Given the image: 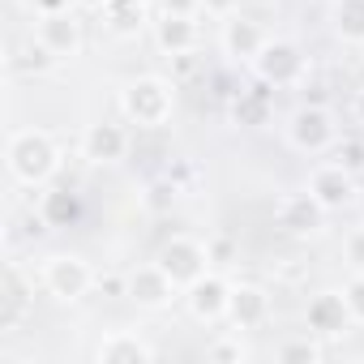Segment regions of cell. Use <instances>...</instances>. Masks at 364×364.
Returning a JSON list of instances; mask_svg holds the SVG:
<instances>
[{
    "mask_svg": "<svg viewBox=\"0 0 364 364\" xmlns=\"http://www.w3.org/2000/svg\"><path fill=\"white\" fill-rule=\"evenodd\" d=\"M5 163H9V176L18 180V185L43 189L48 180L60 171V146L43 129H18V133H9Z\"/></svg>",
    "mask_w": 364,
    "mask_h": 364,
    "instance_id": "obj_1",
    "label": "cell"
},
{
    "mask_svg": "<svg viewBox=\"0 0 364 364\" xmlns=\"http://www.w3.org/2000/svg\"><path fill=\"white\" fill-rule=\"evenodd\" d=\"M176 112V82L167 77H154V73H141L133 82H124L120 90V116L124 124H137V129H163Z\"/></svg>",
    "mask_w": 364,
    "mask_h": 364,
    "instance_id": "obj_2",
    "label": "cell"
},
{
    "mask_svg": "<svg viewBox=\"0 0 364 364\" xmlns=\"http://www.w3.org/2000/svg\"><path fill=\"white\" fill-rule=\"evenodd\" d=\"M39 283H43V291H48L52 300L77 304V300L99 283V274H95V266H90L82 253H48L43 266H39Z\"/></svg>",
    "mask_w": 364,
    "mask_h": 364,
    "instance_id": "obj_3",
    "label": "cell"
},
{
    "mask_svg": "<svg viewBox=\"0 0 364 364\" xmlns=\"http://www.w3.org/2000/svg\"><path fill=\"white\" fill-rule=\"evenodd\" d=\"M253 73L262 86H274V90H287V86H300L309 77V56L296 39H266V48L253 56Z\"/></svg>",
    "mask_w": 364,
    "mask_h": 364,
    "instance_id": "obj_4",
    "label": "cell"
},
{
    "mask_svg": "<svg viewBox=\"0 0 364 364\" xmlns=\"http://www.w3.org/2000/svg\"><path fill=\"white\" fill-rule=\"evenodd\" d=\"M287 146L300 154H326L338 146V124L330 116V107L321 103H304L287 116Z\"/></svg>",
    "mask_w": 364,
    "mask_h": 364,
    "instance_id": "obj_5",
    "label": "cell"
},
{
    "mask_svg": "<svg viewBox=\"0 0 364 364\" xmlns=\"http://www.w3.org/2000/svg\"><path fill=\"white\" fill-rule=\"evenodd\" d=\"M154 262L171 274V283H176L180 291H185L189 283H198L202 274H210V266H215L210 245H202L198 236H171V240H163Z\"/></svg>",
    "mask_w": 364,
    "mask_h": 364,
    "instance_id": "obj_6",
    "label": "cell"
},
{
    "mask_svg": "<svg viewBox=\"0 0 364 364\" xmlns=\"http://www.w3.org/2000/svg\"><path fill=\"white\" fill-rule=\"evenodd\" d=\"M330 215L334 210H347V206H355V176H351V167L343 163V159H330V163H317L313 171H309V185H304Z\"/></svg>",
    "mask_w": 364,
    "mask_h": 364,
    "instance_id": "obj_7",
    "label": "cell"
},
{
    "mask_svg": "<svg viewBox=\"0 0 364 364\" xmlns=\"http://www.w3.org/2000/svg\"><path fill=\"white\" fill-rule=\"evenodd\" d=\"M185 309H189V317L193 321H202V326H219V321H228V304H232V283L223 279V274H202L198 283H189L185 287Z\"/></svg>",
    "mask_w": 364,
    "mask_h": 364,
    "instance_id": "obj_8",
    "label": "cell"
},
{
    "mask_svg": "<svg viewBox=\"0 0 364 364\" xmlns=\"http://www.w3.org/2000/svg\"><path fill=\"white\" fill-rule=\"evenodd\" d=\"M124 296H129L137 309L159 313V309H167V304L180 296V287L171 283V274H167L159 262H146V266L129 270V279H124Z\"/></svg>",
    "mask_w": 364,
    "mask_h": 364,
    "instance_id": "obj_9",
    "label": "cell"
},
{
    "mask_svg": "<svg viewBox=\"0 0 364 364\" xmlns=\"http://www.w3.org/2000/svg\"><path fill=\"white\" fill-rule=\"evenodd\" d=\"M129 146H133V133L120 120H95L82 133V159H90L95 167H112L129 159Z\"/></svg>",
    "mask_w": 364,
    "mask_h": 364,
    "instance_id": "obj_10",
    "label": "cell"
},
{
    "mask_svg": "<svg viewBox=\"0 0 364 364\" xmlns=\"http://www.w3.org/2000/svg\"><path fill=\"white\" fill-rule=\"evenodd\" d=\"M35 39L56 56V60H73L82 52V22L73 9H60V14H39L35 22Z\"/></svg>",
    "mask_w": 364,
    "mask_h": 364,
    "instance_id": "obj_11",
    "label": "cell"
},
{
    "mask_svg": "<svg viewBox=\"0 0 364 364\" xmlns=\"http://www.w3.org/2000/svg\"><path fill=\"white\" fill-rule=\"evenodd\" d=\"M202 14H159L154 22V48L163 56H193L198 43H202V26H198Z\"/></svg>",
    "mask_w": 364,
    "mask_h": 364,
    "instance_id": "obj_12",
    "label": "cell"
},
{
    "mask_svg": "<svg viewBox=\"0 0 364 364\" xmlns=\"http://www.w3.org/2000/svg\"><path fill=\"white\" fill-rule=\"evenodd\" d=\"M266 39H270L266 26L253 22V18H245V14H232V18L219 22V48H223L228 60H245V65H253V56L266 48Z\"/></svg>",
    "mask_w": 364,
    "mask_h": 364,
    "instance_id": "obj_13",
    "label": "cell"
},
{
    "mask_svg": "<svg viewBox=\"0 0 364 364\" xmlns=\"http://www.w3.org/2000/svg\"><path fill=\"white\" fill-rule=\"evenodd\" d=\"M274 313V300L262 283H232V304H228V321L245 334L262 330Z\"/></svg>",
    "mask_w": 364,
    "mask_h": 364,
    "instance_id": "obj_14",
    "label": "cell"
},
{
    "mask_svg": "<svg viewBox=\"0 0 364 364\" xmlns=\"http://www.w3.org/2000/svg\"><path fill=\"white\" fill-rule=\"evenodd\" d=\"M351 326H355V321H351V313H347L343 291H317V296L304 304V330L317 334V338H338V334H347Z\"/></svg>",
    "mask_w": 364,
    "mask_h": 364,
    "instance_id": "obj_15",
    "label": "cell"
},
{
    "mask_svg": "<svg viewBox=\"0 0 364 364\" xmlns=\"http://www.w3.org/2000/svg\"><path fill=\"white\" fill-rule=\"evenodd\" d=\"M159 347L141 334V330H107L99 343H95V360L99 364H141V360H154Z\"/></svg>",
    "mask_w": 364,
    "mask_h": 364,
    "instance_id": "obj_16",
    "label": "cell"
},
{
    "mask_svg": "<svg viewBox=\"0 0 364 364\" xmlns=\"http://www.w3.org/2000/svg\"><path fill=\"white\" fill-rule=\"evenodd\" d=\"M326 215H330V210H326L309 189H304V193H283V198H279V206H274L279 228H287L291 236H309V232H317Z\"/></svg>",
    "mask_w": 364,
    "mask_h": 364,
    "instance_id": "obj_17",
    "label": "cell"
},
{
    "mask_svg": "<svg viewBox=\"0 0 364 364\" xmlns=\"http://www.w3.org/2000/svg\"><path fill=\"white\" fill-rule=\"evenodd\" d=\"M77 215H82V198L73 189L52 185L39 193V223L43 228H69V223H77Z\"/></svg>",
    "mask_w": 364,
    "mask_h": 364,
    "instance_id": "obj_18",
    "label": "cell"
},
{
    "mask_svg": "<svg viewBox=\"0 0 364 364\" xmlns=\"http://www.w3.org/2000/svg\"><path fill=\"white\" fill-rule=\"evenodd\" d=\"M31 304H35V287H26L22 266H9V270H5V313H0V326L14 334V330L22 326V317H26Z\"/></svg>",
    "mask_w": 364,
    "mask_h": 364,
    "instance_id": "obj_19",
    "label": "cell"
},
{
    "mask_svg": "<svg viewBox=\"0 0 364 364\" xmlns=\"http://www.w3.org/2000/svg\"><path fill=\"white\" fill-rule=\"evenodd\" d=\"M330 31L343 43L364 48V0H334L330 5Z\"/></svg>",
    "mask_w": 364,
    "mask_h": 364,
    "instance_id": "obj_20",
    "label": "cell"
},
{
    "mask_svg": "<svg viewBox=\"0 0 364 364\" xmlns=\"http://www.w3.org/2000/svg\"><path fill=\"white\" fill-rule=\"evenodd\" d=\"M52 65H56V56H52L39 39L18 43V48H14V56H9V69H14V73H48Z\"/></svg>",
    "mask_w": 364,
    "mask_h": 364,
    "instance_id": "obj_21",
    "label": "cell"
},
{
    "mask_svg": "<svg viewBox=\"0 0 364 364\" xmlns=\"http://www.w3.org/2000/svg\"><path fill=\"white\" fill-rule=\"evenodd\" d=\"M206 355L210 360H249V343H245V330H228V334H219L210 347H206Z\"/></svg>",
    "mask_w": 364,
    "mask_h": 364,
    "instance_id": "obj_22",
    "label": "cell"
},
{
    "mask_svg": "<svg viewBox=\"0 0 364 364\" xmlns=\"http://www.w3.org/2000/svg\"><path fill=\"white\" fill-rule=\"evenodd\" d=\"M274 355H279V360H321V355H326V347L317 343V334H309V330H304V338H287V343H279V347H274Z\"/></svg>",
    "mask_w": 364,
    "mask_h": 364,
    "instance_id": "obj_23",
    "label": "cell"
},
{
    "mask_svg": "<svg viewBox=\"0 0 364 364\" xmlns=\"http://www.w3.org/2000/svg\"><path fill=\"white\" fill-rule=\"evenodd\" d=\"M266 116H270V99H266L262 90L236 99V120H240V124H266Z\"/></svg>",
    "mask_w": 364,
    "mask_h": 364,
    "instance_id": "obj_24",
    "label": "cell"
},
{
    "mask_svg": "<svg viewBox=\"0 0 364 364\" xmlns=\"http://www.w3.org/2000/svg\"><path fill=\"white\" fill-rule=\"evenodd\" d=\"M343 300H347V313L355 326H364V270H351L347 283H343Z\"/></svg>",
    "mask_w": 364,
    "mask_h": 364,
    "instance_id": "obj_25",
    "label": "cell"
},
{
    "mask_svg": "<svg viewBox=\"0 0 364 364\" xmlns=\"http://www.w3.org/2000/svg\"><path fill=\"white\" fill-rule=\"evenodd\" d=\"M343 266L347 270H364V223L343 236Z\"/></svg>",
    "mask_w": 364,
    "mask_h": 364,
    "instance_id": "obj_26",
    "label": "cell"
},
{
    "mask_svg": "<svg viewBox=\"0 0 364 364\" xmlns=\"http://www.w3.org/2000/svg\"><path fill=\"white\" fill-rule=\"evenodd\" d=\"M202 14H210V18H232V14H240V0H202Z\"/></svg>",
    "mask_w": 364,
    "mask_h": 364,
    "instance_id": "obj_27",
    "label": "cell"
},
{
    "mask_svg": "<svg viewBox=\"0 0 364 364\" xmlns=\"http://www.w3.org/2000/svg\"><path fill=\"white\" fill-rule=\"evenodd\" d=\"M163 14H202V0H159Z\"/></svg>",
    "mask_w": 364,
    "mask_h": 364,
    "instance_id": "obj_28",
    "label": "cell"
},
{
    "mask_svg": "<svg viewBox=\"0 0 364 364\" xmlns=\"http://www.w3.org/2000/svg\"><path fill=\"white\" fill-rule=\"evenodd\" d=\"M351 112H355V120H360V124H364V90H360V95H355V103H351Z\"/></svg>",
    "mask_w": 364,
    "mask_h": 364,
    "instance_id": "obj_29",
    "label": "cell"
},
{
    "mask_svg": "<svg viewBox=\"0 0 364 364\" xmlns=\"http://www.w3.org/2000/svg\"><path fill=\"white\" fill-rule=\"evenodd\" d=\"M73 5H82V9H103L107 0H73Z\"/></svg>",
    "mask_w": 364,
    "mask_h": 364,
    "instance_id": "obj_30",
    "label": "cell"
},
{
    "mask_svg": "<svg viewBox=\"0 0 364 364\" xmlns=\"http://www.w3.org/2000/svg\"><path fill=\"white\" fill-rule=\"evenodd\" d=\"M26 5H31V9H35V5H39V0H26Z\"/></svg>",
    "mask_w": 364,
    "mask_h": 364,
    "instance_id": "obj_31",
    "label": "cell"
}]
</instances>
